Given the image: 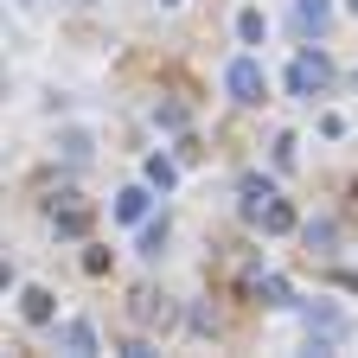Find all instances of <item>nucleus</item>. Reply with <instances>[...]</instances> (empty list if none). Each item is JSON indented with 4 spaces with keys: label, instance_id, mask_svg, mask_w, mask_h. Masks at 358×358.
Masks as SVG:
<instances>
[{
    "label": "nucleus",
    "instance_id": "nucleus-1",
    "mask_svg": "<svg viewBox=\"0 0 358 358\" xmlns=\"http://www.w3.org/2000/svg\"><path fill=\"white\" fill-rule=\"evenodd\" d=\"M327 83H333V64H327L320 52H301V58L288 64V90H294V96H320Z\"/></svg>",
    "mask_w": 358,
    "mask_h": 358
},
{
    "label": "nucleus",
    "instance_id": "nucleus-2",
    "mask_svg": "<svg viewBox=\"0 0 358 358\" xmlns=\"http://www.w3.org/2000/svg\"><path fill=\"white\" fill-rule=\"evenodd\" d=\"M224 90H231L237 103H262V96H268V77H262L256 58H231V71H224Z\"/></svg>",
    "mask_w": 358,
    "mask_h": 358
},
{
    "label": "nucleus",
    "instance_id": "nucleus-3",
    "mask_svg": "<svg viewBox=\"0 0 358 358\" xmlns=\"http://www.w3.org/2000/svg\"><path fill=\"white\" fill-rule=\"evenodd\" d=\"M52 224H58V237H83V224H90V205L77 192H64V205H52Z\"/></svg>",
    "mask_w": 358,
    "mask_h": 358
},
{
    "label": "nucleus",
    "instance_id": "nucleus-4",
    "mask_svg": "<svg viewBox=\"0 0 358 358\" xmlns=\"http://www.w3.org/2000/svg\"><path fill=\"white\" fill-rule=\"evenodd\" d=\"M250 224H262V231H275V237H282V231H294V211H288L282 199H268V205L250 211Z\"/></svg>",
    "mask_w": 358,
    "mask_h": 358
},
{
    "label": "nucleus",
    "instance_id": "nucleus-5",
    "mask_svg": "<svg viewBox=\"0 0 358 358\" xmlns=\"http://www.w3.org/2000/svg\"><path fill=\"white\" fill-rule=\"evenodd\" d=\"M20 307H26V320H32V327L52 320V294H45V288H26V294H20Z\"/></svg>",
    "mask_w": 358,
    "mask_h": 358
},
{
    "label": "nucleus",
    "instance_id": "nucleus-6",
    "mask_svg": "<svg viewBox=\"0 0 358 358\" xmlns=\"http://www.w3.org/2000/svg\"><path fill=\"white\" fill-rule=\"evenodd\" d=\"M115 217H122V224H134V217H148V192H141V186H128V192L115 199Z\"/></svg>",
    "mask_w": 358,
    "mask_h": 358
},
{
    "label": "nucleus",
    "instance_id": "nucleus-7",
    "mask_svg": "<svg viewBox=\"0 0 358 358\" xmlns=\"http://www.w3.org/2000/svg\"><path fill=\"white\" fill-rule=\"evenodd\" d=\"M64 345H71V352H90V345H96V333H90V320H71V327H64Z\"/></svg>",
    "mask_w": 358,
    "mask_h": 358
},
{
    "label": "nucleus",
    "instance_id": "nucleus-8",
    "mask_svg": "<svg viewBox=\"0 0 358 358\" xmlns=\"http://www.w3.org/2000/svg\"><path fill=\"white\" fill-rule=\"evenodd\" d=\"M256 294H268V307H288V282H282V275H262Z\"/></svg>",
    "mask_w": 358,
    "mask_h": 358
},
{
    "label": "nucleus",
    "instance_id": "nucleus-9",
    "mask_svg": "<svg viewBox=\"0 0 358 358\" xmlns=\"http://www.w3.org/2000/svg\"><path fill=\"white\" fill-rule=\"evenodd\" d=\"M166 250V217L160 224H148V231H141V256H160Z\"/></svg>",
    "mask_w": 358,
    "mask_h": 358
},
{
    "label": "nucleus",
    "instance_id": "nucleus-10",
    "mask_svg": "<svg viewBox=\"0 0 358 358\" xmlns=\"http://www.w3.org/2000/svg\"><path fill=\"white\" fill-rule=\"evenodd\" d=\"M294 13H301V26H313V32H320V26H327V0H301Z\"/></svg>",
    "mask_w": 358,
    "mask_h": 358
},
{
    "label": "nucleus",
    "instance_id": "nucleus-11",
    "mask_svg": "<svg viewBox=\"0 0 358 358\" xmlns=\"http://www.w3.org/2000/svg\"><path fill=\"white\" fill-rule=\"evenodd\" d=\"M262 32H268L262 13H243V20H237V38H243V45H262Z\"/></svg>",
    "mask_w": 358,
    "mask_h": 358
},
{
    "label": "nucleus",
    "instance_id": "nucleus-12",
    "mask_svg": "<svg viewBox=\"0 0 358 358\" xmlns=\"http://www.w3.org/2000/svg\"><path fill=\"white\" fill-rule=\"evenodd\" d=\"M148 179H154V186L166 192V186H173V179H179V173H173V160H160V154H154V160H148Z\"/></svg>",
    "mask_w": 358,
    "mask_h": 358
},
{
    "label": "nucleus",
    "instance_id": "nucleus-13",
    "mask_svg": "<svg viewBox=\"0 0 358 358\" xmlns=\"http://www.w3.org/2000/svg\"><path fill=\"white\" fill-rule=\"evenodd\" d=\"M352 13H358V0H352Z\"/></svg>",
    "mask_w": 358,
    "mask_h": 358
},
{
    "label": "nucleus",
    "instance_id": "nucleus-14",
    "mask_svg": "<svg viewBox=\"0 0 358 358\" xmlns=\"http://www.w3.org/2000/svg\"><path fill=\"white\" fill-rule=\"evenodd\" d=\"M166 7H173V0H166Z\"/></svg>",
    "mask_w": 358,
    "mask_h": 358
}]
</instances>
